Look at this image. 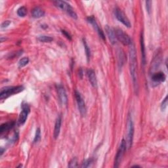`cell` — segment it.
I'll list each match as a JSON object with an SVG mask.
<instances>
[{"instance_id": "1", "label": "cell", "mask_w": 168, "mask_h": 168, "mask_svg": "<svg viewBox=\"0 0 168 168\" xmlns=\"http://www.w3.org/2000/svg\"><path fill=\"white\" fill-rule=\"evenodd\" d=\"M129 69L130 73L132 78L133 83L135 92L137 93L139 90V83H138V74H137V54L135 48V45L133 42L129 45Z\"/></svg>"}, {"instance_id": "2", "label": "cell", "mask_w": 168, "mask_h": 168, "mask_svg": "<svg viewBox=\"0 0 168 168\" xmlns=\"http://www.w3.org/2000/svg\"><path fill=\"white\" fill-rule=\"evenodd\" d=\"M24 90V87L22 86H8L2 89L0 92V99L3 100L8 98L9 96L17 94Z\"/></svg>"}, {"instance_id": "3", "label": "cell", "mask_w": 168, "mask_h": 168, "mask_svg": "<svg viewBox=\"0 0 168 168\" xmlns=\"http://www.w3.org/2000/svg\"><path fill=\"white\" fill-rule=\"evenodd\" d=\"M53 3L56 7H57L58 8H59L60 9H61L63 11L66 12L71 17L73 18L74 19L78 18L77 14L74 11L73 8L71 6V5L68 4L66 2L60 1V0H57V1L53 2Z\"/></svg>"}, {"instance_id": "4", "label": "cell", "mask_w": 168, "mask_h": 168, "mask_svg": "<svg viewBox=\"0 0 168 168\" xmlns=\"http://www.w3.org/2000/svg\"><path fill=\"white\" fill-rule=\"evenodd\" d=\"M128 132H127V140H126V144H127V149H130L132 147L133 141H134V125L133 122L132 117L129 114L128 117Z\"/></svg>"}, {"instance_id": "5", "label": "cell", "mask_w": 168, "mask_h": 168, "mask_svg": "<svg viewBox=\"0 0 168 168\" xmlns=\"http://www.w3.org/2000/svg\"><path fill=\"white\" fill-rule=\"evenodd\" d=\"M126 150H127V144H126V141L125 139H122L121 142L120 146L119 147V149L117 152L116 156L115 158V162H114V167H118L120 165L123 155L125 154Z\"/></svg>"}, {"instance_id": "6", "label": "cell", "mask_w": 168, "mask_h": 168, "mask_svg": "<svg viewBox=\"0 0 168 168\" xmlns=\"http://www.w3.org/2000/svg\"><path fill=\"white\" fill-rule=\"evenodd\" d=\"M114 32L116 34V39L120 41L123 45H129L131 44L132 40L130 38V37L125 32H124V31H123L122 29H115Z\"/></svg>"}, {"instance_id": "7", "label": "cell", "mask_w": 168, "mask_h": 168, "mask_svg": "<svg viewBox=\"0 0 168 168\" xmlns=\"http://www.w3.org/2000/svg\"><path fill=\"white\" fill-rule=\"evenodd\" d=\"M75 97L77 101V103H78V107L80 113L82 116H84L86 114V104L85 102H84V100L82 98L80 93L78 91H76L75 92Z\"/></svg>"}, {"instance_id": "8", "label": "cell", "mask_w": 168, "mask_h": 168, "mask_svg": "<svg viewBox=\"0 0 168 168\" xmlns=\"http://www.w3.org/2000/svg\"><path fill=\"white\" fill-rule=\"evenodd\" d=\"M115 15L116 18L120 21V23H122L124 26L128 28H131V25L130 23V21L128 18V17H126L125 15V13L119 8H116L115 9Z\"/></svg>"}, {"instance_id": "9", "label": "cell", "mask_w": 168, "mask_h": 168, "mask_svg": "<svg viewBox=\"0 0 168 168\" xmlns=\"http://www.w3.org/2000/svg\"><path fill=\"white\" fill-rule=\"evenodd\" d=\"M22 112L20 114L19 118H18V124L19 125H23L28 118V115L30 113V107L29 106V104H27L26 103L23 104L22 105Z\"/></svg>"}, {"instance_id": "10", "label": "cell", "mask_w": 168, "mask_h": 168, "mask_svg": "<svg viewBox=\"0 0 168 168\" xmlns=\"http://www.w3.org/2000/svg\"><path fill=\"white\" fill-rule=\"evenodd\" d=\"M87 21H88V23H90L91 24H92V26H93V28L95 29V30L97 32L98 34H99L100 38H101L102 40L105 41V39H105L104 34V32H102V30L100 29V27L99 26V25H98V24L97 23L96 20H95V18H94V17H93V16H90V17H87Z\"/></svg>"}, {"instance_id": "11", "label": "cell", "mask_w": 168, "mask_h": 168, "mask_svg": "<svg viewBox=\"0 0 168 168\" xmlns=\"http://www.w3.org/2000/svg\"><path fill=\"white\" fill-rule=\"evenodd\" d=\"M57 89L60 101L63 104H66L68 102V97L64 87L60 84H59V85H57Z\"/></svg>"}, {"instance_id": "12", "label": "cell", "mask_w": 168, "mask_h": 168, "mask_svg": "<svg viewBox=\"0 0 168 168\" xmlns=\"http://www.w3.org/2000/svg\"><path fill=\"white\" fill-rule=\"evenodd\" d=\"M105 30H106L107 34L109 38L110 43L113 45L116 44L117 41V39L116 37L114 30L113 29H112V28L109 26H106V27H105Z\"/></svg>"}, {"instance_id": "13", "label": "cell", "mask_w": 168, "mask_h": 168, "mask_svg": "<svg viewBox=\"0 0 168 168\" xmlns=\"http://www.w3.org/2000/svg\"><path fill=\"white\" fill-rule=\"evenodd\" d=\"M87 74L89 82L92 84V86L97 88V77L95 71L92 69H88L87 71Z\"/></svg>"}, {"instance_id": "14", "label": "cell", "mask_w": 168, "mask_h": 168, "mask_svg": "<svg viewBox=\"0 0 168 168\" xmlns=\"http://www.w3.org/2000/svg\"><path fill=\"white\" fill-rule=\"evenodd\" d=\"M61 123H62V119L61 116H59L57 120H56L55 124V129L53 132V137L55 139H57L60 134V128H61Z\"/></svg>"}, {"instance_id": "15", "label": "cell", "mask_w": 168, "mask_h": 168, "mask_svg": "<svg viewBox=\"0 0 168 168\" xmlns=\"http://www.w3.org/2000/svg\"><path fill=\"white\" fill-rule=\"evenodd\" d=\"M152 80L154 82L158 83H161V82H164L165 80V76L164 72H158L152 74Z\"/></svg>"}, {"instance_id": "16", "label": "cell", "mask_w": 168, "mask_h": 168, "mask_svg": "<svg viewBox=\"0 0 168 168\" xmlns=\"http://www.w3.org/2000/svg\"><path fill=\"white\" fill-rule=\"evenodd\" d=\"M140 42H141L142 64L143 66H144L146 64V53H145V45H144V36H143V33H141V38H140Z\"/></svg>"}, {"instance_id": "17", "label": "cell", "mask_w": 168, "mask_h": 168, "mask_svg": "<svg viewBox=\"0 0 168 168\" xmlns=\"http://www.w3.org/2000/svg\"><path fill=\"white\" fill-rule=\"evenodd\" d=\"M45 15V11L39 7H36L32 11V16L34 18H39Z\"/></svg>"}, {"instance_id": "18", "label": "cell", "mask_w": 168, "mask_h": 168, "mask_svg": "<svg viewBox=\"0 0 168 168\" xmlns=\"http://www.w3.org/2000/svg\"><path fill=\"white\" fill-rule=\"evenodd\" d=\"M14 125H15V122H9L2 124L1 127H0V134L2 135L4 133L9 131L14 127Z\"/></svg>"}, {"instance_id": "19", "label": "cell", "mask_w": 168, "mask_h": 168, "mask_svg": "<svg viewBox=\"0 0 168 168\" xmlns=\"http://www.w3.org/2000/svg\"><path fill=\"white\" fill-rule=\"evenodd\" d=\"M83 45H84V48H85V51H86V57H87V62H89L90 60V57H91V50L90 48L88 46L87 42L86 41V39H83Z\"/></svg>"}, {"instance_id": "20", "label": "cell", "mask_w": 168, "mask_h": 168, "mask_svg": "<svg viewBox=\"0 0 168 168\" xmlns=\"http://www.w3.org/2000/svg\"><path fill=\"white\" fill-rule=\"evenodd\" d=\"M38 40L43 43H50L53 40V38L49 36H40L38 37Z\"/></svg>"}, {"instance_id": "21", "label": "cell", "mask_w": 168, "mask_h": 168, "mask_svg": "<svg viewBox=\"0 0 168 168\" xmlns=\"http://www.w3.org/2000/svg\"><path fill=\"white\" fill-rule=\"evenodd\" d=\"M27 14V9L26 7L23 6L17 10V15L20 17H24Z\"/></svg>"}, {"instance_id": "22", "label": "cell", "mask_w": 168, "mask_h": 168, "mask_svg": "<svg viewBox=\"0 0 168 168\" xmlns=\"http://www.w3.org/2000/svg\"><path fill=\"white\" fill-rule=\"evenodd\" d=\"M29 59L28 57H23V59H21L19 62H18V67L20 68L24 67L26 65L29 64Z\"/></svg>"}, {"instance_id": "23", "label": "cell", "mask_w": 168, "mask_h": 168, "mask_svg": "<svg viewBox=\"0 0 168 168\" xmlns=\"http://www.w3.org/2000/svg\"><path fill=\"white\" fill-rule=\"evenodd\" d=\"M41 140V131L39 128H38L36 129V135H35L34 139V143H38Z\"/></svg>"}, {"instance_id": "24", "label": "cell", "mask_w": 168, "mask_h": 168, "mask_svg": "<svg viewBox=\"0 0 168 168\" xmlns=\"http://www.w3.org/2000/svg\"><path fill=\"white\" fill-rule=\"evenodd\" d=\"M78 166V160H77L76 158H72L71 160V162H69V165H68L69 167H77Z\"/></svg>"}, {"instance_id": "25", "label": "cell", "mask_w": 168, "mask_h": 168, "mask_svg": "<svg viewBox=\"0 0 168 168\" xmlns=\"http://www.w3.org/2000/svg\"><path fill=\"white\" fill-rule=\"evenodd\" d=\"M93 160L92 159H87V160H85L83 161V162L82 163L81 167H88L91 165V164H92Z\"/></svg>"}, {"instance_id": "26", "label": "cell", "mask_w": 168, "mask_h": 168, "mask_svg": "<svg viewBox=\"0 0 168 168\" xmlns=\"http://www.w3.org/2000/svg\"><path fill=\"white\" fill-rule=\"evenodd\" d=\"M167 106V96L165 97V99L163 100L162 104H161V109L162 111H164Z\"/></svg>"}, {"instance_id": "27", "label": "cell", "mask_w": 168, "mask_h": 168, "mask_svg": "<svg viewBox=\"0 0 168 168\" xmlns=\"http://www.w3.org/2000/svg\"><path fill=\"white\" fill-rule=\"evenodd\" d=\"M151 4H152L151 1L146 2V8L147 12L149 13V14H150V12H151V8H152Z\"/></svg>"}, {"instance_id": "28", "label": "cell", "mask_w": 168, "mask_h": 168, "mask_svg": "<svg viewBox=\"0 0 168 168\" xmlns=\"http://www.w3.org/2000/svg\"><path fill=\"white\" fill-rule=\"evenodd\" d=\"M62 34H64V36H65L68 39H69V40H71V39H72V37H71V34H70L68 33V32H67V31H66V30H62Z\"/></svg>"}, {"instance_id": "29", "label": "cell", "mask_w": 168, "mask_h": 168, "mask_svg": "<svg viewBox=\"0 0 168 168\" xmlns=\"http://www.w3.org/2000/svg\"><path fill=\"white\" fill-rule=\"evenodd\" d=\"M11 23V22L10 20H5L2 24V29H5V28L8 27Z\"/></svg>"}, {"instance_id": "30", "label": "cell", "mask_w": 168, "mask_h": 168, "mask_svg": "<svg viewBox=\"0 0 168 168\" xmlns=\"http://www.w3.org/2000/svg\"><path fill=\"white\" fill-rule=\"evenodd\" d=\"M79 76H80V78L81 79L82 76H83V71H82L81 68L80 70V71H79Z\"/></svg>"}, {"instance_id": "31", "label": "cell", "mask_w": 168, "mask_h": 168, "mask_svg": "<svg viewBox=\"0 0 168 168\" xmlns=\"http://www.w3.org/2000/svg\"><path fill=\"white\" fill-rule=\"evenodd\" d=\"M3 151L4 150L3 149V148H1V156L3 155Z\"/></svg>"}, {"instance_id": "32", "label": "cell", "mask_w": 168, "mask_h": 168, "mask_svg": "<svg viewBox=\"0 0 168 168\" xmlns=\"http://www.w3.org/2000/svg\"><path fill=\"white\" fill-rule=\"evenodd\" d=\"M133 167H140V166H139V165H134Z\"/></svg>"}]
</instances>
